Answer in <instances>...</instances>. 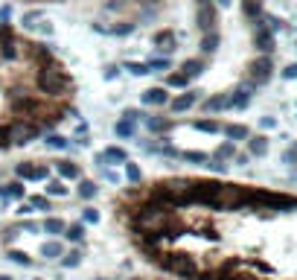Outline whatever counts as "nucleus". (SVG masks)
<instances>
[{
  "label": "nucleus",
  "instance_id": "1",
  "mask_svg": "<svg viewBox=\"0 0 297 280\" xmlns=\"http://www.w3.org/2000/svg\"><path fill=\"white\" fill-rule=\"evenodd\" d=\"M108 210L143 266L169 280H297V193L166 172L111 193Z\"/></svg>",
  "mask_w": 297,
  "mask_h": 280
},
{
  "label": "nucleus",
  "instance_id": "2",
  "mask_svg": "<svg viewBox=\"0 0 297 280\" xmlns=\"http://www.w3.org/2000/svg\"><path fill=\"white\" fill-rule=\"evenodd\" d=\"M79 117V82L53 47L0 21V155Z\"/></svg>",
  "mask_w": 297,
  "mask_h": 280
},
{
  "label": "nucleus",
  "instance_id": "3",
  "mask_svg": "<svg viewBox=\"0 0 297 280\" xmlns=\"http://www.w3.org/2000/svg\"><path fill=\"white\" fill-rule=\"evenodd\" d=\"M24 6H67L79 12L93 32L105 38H128L137 29L161 24L169 0H21Z\"/></svg>",
  "mask_w": 297,
  "mask_h": 280
},
{
  "label": "nucleus",
  "instance_id": "4",
  "mask_svg": "<svg viewBox=\"0 0 297 280\" xmlns=\"http://www.w3.org/2000/svg\"><path fill=\"white\" fill-rule=\"evenodd\" d=\"M207 67H210V59H204V55L184 59V62L178 64V70L166 73L163 88H181V90H187L195 79H201V76H204V70H207Z\"/></svg>",
  "mask_w": 297,
  "mask_h": 280
},
{
  "label": "nucleus",
  "instance_id": "5",
  "mask_svg": "<svg viewBox=\"0 0 297 280\" xmlns=\"http://www.w3.org/2000/svg\"><path fill=\"white\" fill-rule=\"evenodd\" d=\"M271 76H274V55L256 53L251 62L245 64L242 82H245V85H248L251 90H260V88H265V85L271 82Z\"/></svg>",
  "mask_w": 297,
  "mask_h": 280
},
{
  "label": "nucleus",
  "instance_id": "6",
  "mask_svg": "<svg viewBox=\"0 0 297 280\" xmlns=\"http://www.w3.org/2000/svg\"><path fill=\"white\" fill-rule=\"evenodd\" d=\"M15 178L24 184H44L47 178H53V166L44 158H24L15 163Z\"/></svg>",
  "mask_w": 297,
  "mask_h": 280
},
{
  "label": "nucleus",
  "instance_id": "7",
  "mask_svg": "<svg viewBox=\"0 0 297 280\" xmlns=\"http://www.w3.org/2000/svg\"><path fill=\"white\" fill-rule=\"evenodd\" d=\"M50 166H53V175L55 178L67 181V184H76V181L85 178V166H82L76 158H55V161H50Z\"/></svg>",
  "mask_w": 297,
  "mask_h": 280
},
{
  "label": "nucleus",
  "instance_id": "8",
  "mask_svg": "<svg viewBox=\"0 0 297 280\" xmlns=\"http://www.w3.org/2000/svg\"><path fill=\"white\" fill-rule=\"evenodd\" d=\"M152 44H154V50H161V53H175L178 50V32L172 27H157L152 32Z\"/></svg>",
  "mask_w": 297,
  "mask_h": 280
},
{
  "label": "nucleus",
  "instance_id": "9",
  "mask_svg": "<svg viewBox=\"0 0 297 280\" xmlns=\"http://www.w3.org/2000/svg\"><path fill=\"white\" fill-rule=\"evenodd\" d=\"M198 102H201V94H198V90H184V94H175V97H172L166 108H169V114L178 117V114H184V111L195 108Z\"/></svg>",
  "mask_w": 297,
  "mask_h": 280
},
{
  "label": "nucleus",
  "instance_id": "10",
  "mask_svg": "<svg viewBox=\"0 0 297 280\" xmlns=\"http://www.w3.org/2000/svg\"><path fill=\"white\" fill-rule=\"evenodd\" d=\"M169 100H172V94H169V88H163V85L149 88L143 97H140V102H143L146 108H154V111H163L166 105H169Z\"/></svg>",
  "mask_w": 297,
  "mask_h": 280
},
{
  "label": "nucleus",
  "instance_id": "11",
  "mask_svg": "<svg viewBox=\"0 0 297 280\" xmlns=\"http://www.w3.org/2000/svg\"><path fill=\"white\" fill-rule=\"evenodd\" d=\"M27 199V184L18 178L0 181V201H24Z\"/></svg>",
  "mask_w": 297,
  "mask_h": 280
},
{
  "label": "nucleus",
  "instance_id": "12",
  "mask_svg": "<svg viewBox=\"0 0 297 280\" xmlns=\"http://www.w3.org/2000/svg\"><path fill=\"white\" fill-rule=\"evenodd\" d=\"M99 158L108 163V166H123V163L131 161L128 149L126 146H120V143H111V146H105V149H99Z\"/></svg>",
  "mask_w": 297,
  "mask_h": 280
},
{
  "label": "nucleus",
  "instance_id": "13",
  "mask_svg": "<svg viewBox=\"0 0 297 280\" xmlns=\"http://www.w3.org/2000/svg\"><path fill=\"white\" fill-rule=\"evenodd\" d=\"M189 126L195 128V132H201V135H222V132H225V120H219V117H195V120H189Z\"/></svg>",
  "mask_w": 297,
  "mask_h": 280
},
{
  "label": "nucleus",
  "instance_id": "14",
  "mask_svg": "<svg viewBox=\"0 0 297 280\" xmlns=\"http://www.w3.org/2000/svg\"><path fill=\"white\" fill-rule=\"evenodd\" d=\"M64 251H67V242L64 239H53V236H47L44 242H41V248H38V254L44 260H62Z\"/></svg>",
  "mask_w": 297,
  "mask_h": 280
},
{
  "label": "nucleus",
  "instance_id": "15",
  "mask_svg": "<svg viewBox=\"0 0 297 280\" xmlns=\"http://www.w3.org/2000/svg\"><path fill=\"white\" fill-rule=\"evenodd\" d=\"M268 149H271V140L265 135H251L245 140V152L251 155V158H265Z\"/></svg>",
  "mask_w": 297,
  "mask_h": 280
},
{
  "label": "nucleus",
  "instance_id": "16",
  "mask_svg": "<svg viewBox=\"0 0 297 280\" xmlns=\"http://www.w3.org/2000/svg\"><path fill=\"white\" fill-rule=\"evenodd\" d=\"M64 242H70V245H82L85 239H88V225L85 222H67V228H64V236H62Z\"/></svg>",
  "mask_w": 297,
  "mask_h": 280
},
{
  "label": "nucleus",
  "instance_id": "17",
  "mask_svg": "<svg viewBox=\"0 0 297 280\" xmlns=\"http://www.w3.org/2000/svg\"><path fill=\"white\" fill-rule=\"evenodd\" d=\"M99 190H102V187H99L96 178H88V175H85L82 181H76V196H79L82 201H88V204L99 196Z\"/></svg>",
  "mask_w": 297,
  "mask_h": 280
},
{
  "label": "nucleus",
  "instance_id": "18",
  "mask_svg": "<svg viewBox=\"0 0 297 280\" xmlns=\"http://www.w3.org/2000/svg\"><path fill=\"white\" fill-rule=\"evenodd\" d=\"M64 228H67V219H62V216H44L41 219V231H44L47 236H53V239H62L64 236Z\"/></svg>",
  "mask_w": 297,
  "mask_h": 280
},
{
  "label": "nucleus",
  "instance_id": "19",
  "mask_svg": "<svg viewBox=\"0 0 297 280\" xmlns=\"http://www.w3.org/2000/svg\"><path fill=\"white\" fill-rule=\"evenodd\" d=\"M44 196L47 199H67V196H70V187H67V181H62V178H47L44 181Z\"/></svg>",
  "mask_w": 297,
  "mask_h": 280
},
{
  "label": "nucleus",
  "instance_id": "20",
  "mask_svg": "<svg viewBox=\"0 0 297 280\" xmlns=\"http://www.w3.org/2000/svg\"><path fill=\"white\" fill-rule=\"evenodd\" d=\"M114 135H117V140H134L137 137V120L120 117L117 123H114Z\"/></svg>",
  "mask_w": 297,
  "mask_h": 280
},
{
  "label": "nucleus",
  "instance_id": "21",
  "mask_svg": "<svg viewBox=\"0 0 297 280\" xmlns=\"http://www.w3.org/2000/svg\"><path fill=\"white\" fill-rule=\"evenodd\" d=\"M3 254H6V260L15 263V266H24V269H32V266H35L32 254L24 251V248H15V245H9V248H3Z\"/></svg>",
  "mask_w": 297,
  "mask_h": 280
},
{
  "label": "nucleus",
  "instance_id": "22",
  "mask_svg": "<svg viewBox=\"0 0 297 280\" xmlns=\"http://www.w3.org/2000/svg\"><path fill=\"white\" fill-rule=\"evenodd\" d=\"M41 140H44V146H47V149H53V152H67V149H70V140H73V137L58 135V128H55V132H47Z\"/></svg>",
  "mask_w": 297,
  "mask_h": 280
},
{
  "label": "nucleus",
  "instance_id": "23",
  "mask_svg": "<svg viewBox=\"0 0 297 280\" xmlns=\"http://www.w3.org/2000/svg\"><path fill=\"white\" fill-rule=\"evenodd\" d=\"M140 181H146V172H143V166L131 158L128 163H123V184H140Z\"/></svg>",
  "mask_w": 297,
  "mask_h": 280
},
{
  "label": "nucleus",
  "instance_id": "24",
  "mask_svg": "<svg viewBox=\"0 0 297 280\" xmlns=\"http://www.w3.org/2000/svg\"><path fill=\"white\" fill-rule=\"evenodd\" d=\"M222 135H225L227 140L239 143V140H248L253 132H251V126H245V123H225V132H222Z\"/></svg>",
  "mask_w": 297,
  "mask_h": 280
},
{
  "label": "nucleus",
  "instance_id": "25",
  "mask_svg": "<svg viewBox=\"0 0 297 280\" xmlns=\"http://www.w3.org/2000/svg\"><path fill=\"white\" fill-rule=\"evenodd\" d=\"M236 152H239V149H236L233 140H222V143H219L216 149L210 152V158H216V161H222V163H233Z\"/></svg>",
  "mask_w": 297,
  "mask_h": 280
},
{
  "label": "nucleus",
  "instance_id": "26",
  "mask_svg": "<svg viewBox=\"0 0 297 280\" xmlns=\"http://www.w3.org/2000/svg\"><path fill=\"white\" fill-rule=\"evenodd\" d=\"M58 263H62V269H79L82 263H85V251H82V245H70Z\"/></svg>",
  "mask_w": 297,
  "mask_h": 280
},
{
  "label": "nucleus",
  "instance_id": "27",
  "mask_svg": "<svg viewBox=\"0 0 297 280\" xmlns=\"http://www.w3.org/2000/svg\"><path fill=\"white\" fill-rule=\"evenodd\" d=\"M27 201L32 204V210H41V213H53V199H47L44 193H35V196H27Z\"/></svg>",
  "mask_w": 297,
  "mask_h": 280
},
{
  "label": "nucleus",
  "instance_id": "28",
  "mask_svg": "<svg viewBox=\"0 0 297 280\" xmlns=\"http://www.w3.org/2000/svg\"><path fill=\"white\" fill-rule=\"evenodd\" d=\"M99 219H102L99 208H93V204H85V208H82V222H85V225H96Z\"/></svg>",
  "mask_w": 297,
  "mask_h": 280
},
{
  "label": "nucleus",
  "instance_id": "29",
  "mask_svg": "<svg viewBox=\"0 0 297 280\" xmlns=\"http://www.w3.org/2000/svg\"><path fill=\"white\" fill-rule=\"evenodd\" d=\"M18 231H27V234H41V222H35V219H21Z\"/></svg>",
  "mask_w": 297,
  "mask_h": 280
},
{
  "label": "nucleus",
  "instance_id": "30",
  "mask_svg": "<svg viewBox=\"0 0 297 280\" xmlns=\"http://www.w3.org/2000/svg\"><path fill=\"white\" fill-rule=\"evenodd\" d=\"M126 67H128L131 73H134V76H146V73H152L146 62H126Z\"/></svg>",
  "mask_w": 297,
  "mask_h": 280
},
{
  "label": "nucleus",
  "instance_id": "31",
  "mask_svg": "<svg viewBox=\"0 0 297 280\" xmlns=\"http://www.w3.org/2000/svg\"><path fill=\"white\" fill-rule=\"evenodd\" d=\"M15 213H18L21 219H29L32 213H35V210H32V204H29V201L24 199V201H18V210H15Z\"/></svg>",
  "mask_w": 297,
  "mask_h": 280
},
{
  "label": "nucleus",
  "instance_id": "32",
  "mask_svg": "<svg viewBox=\"0 0 297 280\" xmlns=\"http://www.w3.org/2000/svg\"><path fill=\"white\" fill-rule=\"evenodd\" d=\"M253 158L248 152H236V158H233V166H248V163H251Z\"/></svg>",
  "mask_w": 297,
  "mask_h": 280
},
{
  "label": "nucleus",
  "instance_id": "33",
  "mask_svg": "<svg viewBox=\"0 0 297 280\" xmlns=\"http://www.w3.org/2000/svg\"><path fill=\"white\" fill-rule=\"evenodd\" d=\"M283 79H297V64H288L283 70Z\"/></svg>",
  "mask_w": 297,
  "mask_h": 280
},
{
  "label": "nucleus",
  "instance_id": "34",
  "mask_svg": "<svg viewBox=\"0 0 297 280\" xmlns=\"http://www.w3.org/2000/svg\"><path fill=\"white\" fill-rule=\"evenodd\" d=\"M274 126H277V123H274L271 117H262V128H274Z\"/></svg>",
  "mask_w": 297,
  "mask_h": 280
},
{
  "label": "nucleus",
  "instance_id": "35",
  "mask_svg": "<svg viewBox=\"0 0 297 280\" xmlns=\"http://www.w3.org/2000/svg\"><path fill=\"white\" fill-rule=\"evenodd\" d=\"M0 280H15L12 274H6V271H0Z\"/></svg>",
  "mask_w": 297,
  "mask_h": 280
},
{
  "label": "nucleus",
  "instance_id": "36",
  "mask_svg": "<svg viewBox=\"0 0 297 280\" xmlns=\"http://www.w3.org/2000/svg\"><path fill=\"white\" fill-rule=\"evenodd\" d=\"M128 280H146V277H128Z\"/></svg>",
  "mask_w": 297,
  "mask_h": 280
},
{
  "label": "nucleus",
  "instance_id": "37",
  "mask_svg": "<svg viewBox=\"0 0 297 280\" xmlns=\"http://www.w3.org/2000/svg\"><path fill=\"white\" fill-rule=\"evenodd\" d=\"M0 181H3V166H0Z\"/></svg>",
  "mask_w": 297,
  "mask_h": 280
},
{
  "label": "nucleus",
  "instance_id": "38",
  "mask_svg": "<svg viewBox=\"0 0 297 280\" xmlns=\"http://www.w3.org/2000/svg\"><path fill=\"white\" fill-rule=\"evenodd\" d=\"M32 280H47V277H32Z\"/></svg>",
  "mask_w": 297,
  "mask_h": 280
}]
</instances>
